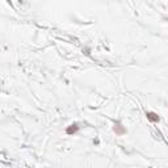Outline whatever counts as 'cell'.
Wrapping results in <instances>:
<instances>
[{"mask_svg":"<svg viewBox=\"0 0 168 168\" xmlns=\"http://www.w3.org/2000/svg\"><path fill=\"white\" fill-rule=\"evenodd\" d=\"M146 116H147V118L151 121V122H158L159 121V117H158V114H155V113H152V112H147L146 113Z\"/></svg>","mask_w":168,"mask_h":168,"instance_id":"cell-1","label":"cell"},{"mask_svg":"<svg viewBox=\"0 0 168 168\" xmlns=\"http://www.w3.org/2000/svg\"><path fill=\"white\" fill-rule=\"evenodd\" d=\"M76 130H78V126L75 125V127H68L67 129V134H72V133H75Z\"/></svg>","mask_w":168,"mask_h":168,"instance_id":"cell-2","label":"cell"}]
</instances>
